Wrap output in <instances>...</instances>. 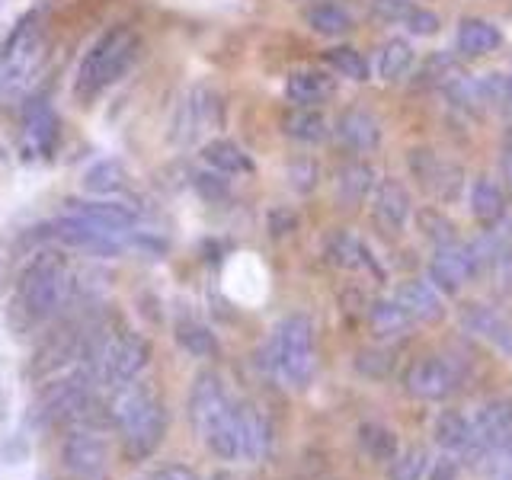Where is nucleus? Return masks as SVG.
I'll return each mask as SVG.
<instances>
[{
	"label": "nucleus",
	"mask_w": 512,
	"mask_h": 480,
	"mask_svg": "<svg viewBox=\"0 0 512 480\" xmlns=\"http://www.w3.org/2000/svg\"><path fill=\"white\" fill-rule=\"evenodd\" d=\"M189 416L202 442L212 448L221 461L244 458L240 442V407L224 391V381L215 372H202L189 391Z\"/></svg>",
	"instance_id": "nucleus-1"
},
{
	"label": "nucleus",
	"mask_w": 512,
	"mask_h": 480,
	"mask_svg": "<svg viewBox=\"0 0 512 480\" xmlns=\"http://www.w3.org/2000/svg\"><path fill=\"white\" fill-rule=\"evenodd\" d=\"M112 420L122 432V452L128 461H144L157 452L164 442L167 413L164 404L144 388V384H125V388L112 397Z\"/></svg>",
	"instance_id": "nucleus-2"
},
{
	"label": "nucleus",
	"mask_w": 512,
	"mask_h": 480,
	"mask_svg": "<svg viewBox=\"0 0 512 480\" xmlns=\"http://www.w3.org/2000/svg\"><path fill=\"white\" fill-rule=\"evenodd\" d=\"M266 362L285 384L308 388L317 372V349H314V324L308 314H288L272 330L266 346Z\"/></svg>",
	"instance_id": "nucleus-3"
},
{
	"label": "nucleus",
	"mask_w": 512,
	"mask_h": 480,
	"mask_svg": "<svg viewBox=\"0 0 512 480\" xmlns=\"http://www.w3.org/2000/svg\"><path fill=\"white\" fill-rule=\"evenodd\" d=\"M138 55V39L128 29H109L96 39L84 58H80L74 90L77 93H96L103 87H112L122 74L132 68V61Z\"/></svg>",
	"instance_id": "nucleus-4"
},
{
	"label": "nucleus",
	"mask_w": 512,
	"mask_h": 480,
	"mask_svg": "<svg viewBox=\"0 0 512 480\" xmlns=\"http://www.w3.org/2000/svg\"><path fill=\"white\" fill-rule=\"evenodd\" d=\"M71 295H74V276L55 253H42L26 266L20 282V301L32 320H45L58 314L71 301Z\"/></svg>",
	"instance_id": "nucleus-5"
},
{
	"label": "nucleus",
	"mask_w": 512,
	"mask_h": 480,
	"mask_svg": "<svg viewBox=\"0 0 512 480\" xmlns=\"http://www.w3.org/2000/svg\"><path fill=\"white\" fill-rule=\"evenodd\" d=\"M218 122H221L218 93L212 87H205V84H196V87L186 90V96L173 112L170 138L180 144V148H186V144H196L205 132H212Z\"/></svg>",
	"instance_id": "nucleus-6"
},
{
	"label": "nucleus",
	"mask_w": 512,
	"mask_h": 480,
	"mask_svg": "<svg viewBox=\"0 0 512 480\" xmlns=\"http://www.w3.org/2000/svg\"><path fill=\"white\" fill-rule=\"evenodd\" d=\"M458 388H461V368L458 362H448L442 356H420L404 372V391L416 400H445Z\"/></svg>",
	"instance_id": "nucleus-7"
},
{
	"label": "nucleus",
	"mask_w": 512,
	"mask_h": 480,
	"mask_svg": "<svg viewBox=\"0 0 512 480\" xmlns=\"http://www.w3.org/2000/svg\"><path fill=\"white\" fill-rule=\"evenodd\" d=\"M93 378L87 368L55 381L39 400V420L42 423H68L84 416L90 410V388H93Z\"/></svg>",
	"instance_id": "nucleus-8"
},
{
	"label": "nucleus",
	"mask_w": 512,
	"mask_h": 480,
	"mask_svg": "<svg viewBox=\"0 0 512 480\" xmlns=\"http://www.w3.org/2000/svg\"><path fill=\"white\" fill-rule=\"evenodd\" d=\"M61 461L74 480H109L106 442L90 429H74L61 442Z\"/></svg>",
	"instance_id": "nucleus-9"
},
{
	"label": "nucleus",
	"mask_w": 512,
	"mask_h": 480,
	"mask_svg": "<svg viewBox=\"0 0 512 480\" xmlns=\"http://www.w3.org/2000/svg\"><path fill=\"white\" fill-rule=\"evenodd\" d=\"M48 231L52 237L64 240V244H71L84 253H93V256H122L125 250V240H122V231H109V228H100V224L93 221H84V218H71V215H61L58 221L48 224Z\"/></svg>",
	"instance_id": "nucleus-10"
},
{
	"label": "nucleus",
	"mask_w": 512,
	"mask_h": 480,
	"mask_svg": "<svg viewBox=\"0 0 512 480\" xmlns=\"http://www.w3.org/2000/svg\"><path fill=\"white\" fill-rule=\"evenodd\" d=\"M410 170L416 180L423 183V189H429L432 196L442 199V202H452L458 199V192L464 186V170L452 160H442L436 151L429 148H416L410 154Z\"/></svg>",
	"instance_id": "nucleus-11"
},
{
	"label": "nucleus",
	"mask_w": 512,
	"mask_h": 480,
	"mask_svg": "<svg viewBox=\"0 0 512 480\" xmlns=\"http://www.w3.org/2000/svg\"><path fill=\"white\" fill-rule=\"evenodd\" d=\"M477 269L480 266L471 253V244L448 240V244L436 247V256H432V263H429V279L436 288H442V292H458Z\"/></svg>",
	"instance_id": "nucleus-12"
},
{
	"label": "nucleus",
	"mask_w": 512,
	"mask_h": 480,
	"mask_svg": "<svg viewBox=\"0 0 512 480\" xmlns=\"http://www.w3.org/2000/svg\"><path fill=\"white\" fill-rule=\"evenodd\" d=\"M474 436L493 448L496 455L509 458L512 455V400L509 397H493L474 416Z\"/></svg>",
	"instance_id": "nucleus-13"
},
{
	"label": "nucleus",
	"mask_w": 512,
	"mask_h": 480,
	"mask_svg": "<svg viewBox=\"0 0 512 480\" xmlns=\"http://www.w3.org/2000/svg\"><path fill=\"white\" fill-rule=\"evenodd\" d=\"M64 215L71 218H84V221H93L100 224V228H109V231H128L138 224V212L132 205H125L119 199H68L64 202Z\"/></svg>",
	"instance_id": "nucleus-14"
},
{
	"label": "nucleus",
	"mask_w": 512,
	"mask_h": 480,
	"mask_svg": "<svg viewBox=\"0 0 512 480\" xmlns=\"http://www.w3.org/2000/svg\"><path fill=\"white\" fill-rule=\"evenodd\" d=\"M23 141H26V151L32 154H52L55 144H58V119L52 106H48L45 96H32L23 109Z\"/></svg>",
	"instance_id": "nucleus-15"
},
{
	"label": "nucleus",
	"mask_w": 512,
	"mask_h": 480,
	"mask_svg": "<svg viewBox=\"0 0 512 480\" xmlns=\"http://www.w3.org/2000/svg\"><path fill=\"white\" fill-rule=\"evenodd\" d=\"M333 135L340 141V148L349 154H368L381 144V125L375 116H368L365 109H346L333 125Z\"/></svg>",
	"instance_id": "nucleus-16"
},
{
	"label": "nucleus",
	"mask_w": 512,
	"mask_h": 480,
	"mask_svg": "<svg viewBox=\"0 0 512 480\" xmlns=\"http://www.w3.org/2000/svg\"><path fill=\"white\" fill-rule=\"evenodd\" d=\"M372 212L375 218L391 231H404L407 221L413 215V202H410V192L407 186L394 180V176H384L375 186V196H372Z\"/></svg>",
	"instance_id": "nucleus-17"
},
{
	"label": "nucleus",
	"mask_w": 512,
	"mask_h": 480,
	"mask_svg": "<svg viewBox=\"0 0 512 480\" xmlns=\"http://www.w3.org/2000/svg\"><path fill=\"white\" fill-rule=\"evenodd\" d=\"M336 93V77L317 68H301L285 77V100L292 106H320Z\"/></svg>",
	"instance_id": "nucleus-18"
},
{
	"label": "nucleus",
	"mask_w": 512,
	"mask_h": 480,
	"mask_svg": "<svg viewBox=\"0 0 512 480\" xmlns=\"http://www.w3.org/2000/svg\"><path fill=\"white\" fill-rule=\"evenodd\" d=\"M394 301L404 308L416 324H436V320L445 317L442 298L436 292V285L423 282V279H410L394 292Z\"/></svg>",
	"instance_id": "nucleus-19"
},
{
	"label": "nucleus",
	"mask_w": 512,
	"mask_h": 480,
	"mask_svg": "<svg viewBox=\"0 0 512 480\" xmlns=\"http://www.w3.org/2000/svg\"><path fill=\"white\" fill-rule=\"evenodd\" d=\"M461 324L468 327L474 336H480V340H487L496 349H503L512 356V324L503 314H496L493 308H487V304H464Z\"/></svg>",
	"instance_id": "nucleus-20"
},
{
	"label": "nucleus",
	"mask_w": 512,
	"mask_h": 480,
	"mask_svg": "<svg viewBox=\"0 0 512 480\" xmlns=\"http://www.w3.org/2000/svg\"><path fill=\"white\" fill-rule=\"evenodd\" d=\"M503 45V32L496 29L490 20H480V16H464L455 32V52L461 58H484L493 55L496 48Z\"/></svg>",
	"instance_id": "nucleus-21"
},
{
	"label": "nucleus",
	"mask_w": 512,
	"mask_h": 480,
	"mask_svg": "<svg viewBox=\"0 0 512 480\" xmlns=\"http://www.w3.org/2000/svg\"><path fill=\"white\" fill-rule=\"evenodd\" d=\"M327 260L333 266H340V269H349V272H356V269H368L372 276L384 279V272L378 266V260L372 256V250H368L362 240L356 234H349V231H336L330 240H327Z\"/></svg>",
	"instance_id": "nucleus-22"
},
{
	"label": "nucleus",
	"mask_w": 512,
	"mask_h": 480,
	"mask_svg": "<svg viewBox=\"0 0 512 480\" xmlns=\"http://www.w3.org/2000/svg\"><path fill=\"white\" fill-rule=\"evenodd\" d=\"M282 132L298 144H320L330 135V122L317 106H292L282 116Z\"/></svg>",
	"instance_id": "nucleus-23"
},
{
	"label": "nucleus",
	"mask_w": 512,
	"mask_h": 480,
	"mask_svg": "<svg viewBox=\"0 0 512 480\" xmlns=\"http://www.w3.org/2000/svg\"><path fill=\"white\" fill-rule=\"evenodd\" d=\"M202 160L208 170L224 173V176H247L253 173V160L250 154L240 148V144L228 141V138H212L202 148Z\"/></svg>",
	"instance_id": "nucleus-24"
},
{
	"label": "nucleus",
	"mask_w": 512,
	"mask_h": 480,
	"mask_svg": "<svg viewBox=\"0 0 512 480\" xmlns=\"http://www.w3.org/2000/svg\"><path fill=\"white\" fill-rule=\"evenodd\" d=\"M125 167L119 157H103L96 160V164H90L84 170V176H80V186H84L90 196H100V199H112L116 192L125 189Z\"/></svg>",
	"instance_id": "nucleus-25"
},
{
	"label": "nucleus",
	"mask_w": 512,
	"mask_h": 480,
	"mask_svg": "<svg viewBox=\"0 0 512 480\" xmlns=\"http://www.w3.org/2000/svg\"><path fill=\"white\" fill-rule=\"evenodd\" d=\"M372 189H375V170L368 164L349 160V164H343L340 170H336V199H340L346 208L365 202Z\"/></svg>",
	"instance_id": "nucleus-26"
},
{
	"label": "nucleus",
	"mask_w": 512,
	"mask_h": 480,
	"mask_svg": "<svg viewBox=\"0 0 512 480\" xmlns=\"http://www.w3.org/2000/svg\"><path fill=\"white\" fill-rule=\"evenodd\" d=\"M240 442H244L247 461H260L269 452V442H272V429H269L266 413H260L250 404L240 407Z\"/></svg>",
	"instance_id": "nucleus-27"
},
{
	"label": "nucleus",
	"mask_w": 512,
	"mask_h": 480,
	"mask_svg": "<svg viewBox=\"0 0 512 480\" xmlns=\"http://www.w3.org/2000/svg\"><path fill=\"white\" fill-rule=\"evenodd\" d=\"M304 23H308V29L317 32V36L340 39L352 29V16L340 4H333V0H317V4L304 10Z\"/></svg>",
	"instance_id": "nucleus-28"
},
{
	"label": "nucleus",
	"mask_w": 512,
	"mask_h": 480,
	"mask_svg": "<svg viewBox=\"0 0 512 480\" xmlns=\"http://www.w3.org/2000/svg\"><path fill=\"white\" fill-rule=\"evenodd\" d=\"M474 423L464 420L458 410H445L436 420V442L452 455H464L474 445Z\"/></svg>",
	"instance_id": "nucleus-29"
},
{
	"label": "nucleus",
	"mask_w": 512,
	"mask_h": 480,
	"mask_svg": "<svg viewBox=\"0 0 512 480\" xmlns=\"http://www.w3.org/2000/svg\"><path fill=\"white\" fill-rule=\"evenodd\" d=\"M468 202H471V215L484 224H493L506 215V199H503V189L496 186L487 176H480V180L471 183L468 189Z\"/></svg>",
	"instance_id": "nucleus-30"
},
{
	"label": "nucleus",
	"mask_w": 512,
	"mask_h": 480,
	"mask_svg": "<svg viewBox=\"0 0 512 480\" xmlns=\"http://www.w3.org/2000/svg\"><path fill=\"white\" fill-rule=\"evenodd\" d=\"M468 74H464L461 61L452 55V52H436L429 55L426 64L420 68V80L416 84L420 87H436V90H452L458 80H464Z\"/></svg>",
	"instance_id": "nucleus-31"
},
{
	"label": "nucleus",
	"mask_w": 512,
	"mask_h": 480,
	"mask_svg": "<svg viewBox=\"0 0 512 480\" xmlns=\"http://www.w3.org/2000/svg\"><path fill=\"white\" fill-rule=\"evenodd\" d=\"M368 324H372V330L378 336H388V340H391V336H407L416 320L391 298V301H372V304H368Z\"/></svg>",
	"instance_id": "nucleus-32"
},
{
	"label": "nucleus",
	"mask_w": 512,
	"mask_h": 480,
	"mask_svg": "<svg viewBox=\"0 0 512 480\" xmlns=\"http://www.w3.org/2000/svg\"><path fill=\"white\" fill-rule=\"evenodd\" d=\"M413 64H416L413 45L397 36L391 42H384V48L378 52V77L381 80H400L413 71Z\"/></svg>",
	"instance_id": "nucleus-33"
},
{
	"label": "nucleus",
	"mask_w": 512,
	"mask_h": 480,
	"mask_svg": "<svg viewBox=\"0 0 512 480\" xmlns=\"http://www.w3.org/2000/svg\"><path fill=\"white\" fill-rule=\"evenodd\" d=\"M432 464L426 445H410L404 452H397L388 464V480H423L426 468Z\"/></svg>",
	"instance_id": "nucleus-34"
},
{
	"label": "nucleus",
	"mask_w": 512,
	"mask_h": 480,
	"mask_svg": "<svg viewBox=\"0 0 512 480\" xmlns=\"http://www.w3.org/2000/svg\"><path fill=\"white\" fill-rule=\"evenodd\" d=\"M176 340H180V346L196 359H208V356H215V352H218L215 333L208 330L205 324H196V320H183V324L176 327Z\"/></svg>",
	"instance_id": "nucleus-35"
},
{
	"label": "nucleus",
	"mask_w": 512,
	"mask_h": 480,
	"mask_svg": "<svg viewBox=\"0 0 512 480\" xmlns=\"http://www.w3.org/2000/svg\"><path fill=\"white\" fill-rule=\"evenodd\" d=\"M359 442L365 448V455L375 458V461H391L397 455V436L381 423H362Z\"/></svg>",
	"instance_id": "nucleus-36"
},
{
	"label": "nucleus",
	"mask_w": 512,
	"mask_h": 480,
	"mask_svg": "<svg viewBox=\"0 0 512 480\" xmlns=\"http://www.w3.org/2000/svg\"><path fill=\"white\" fill-rule=\"evenodd\" d=\"M324 61H327V68H330L333 74L356 80V84L368 80V61L356 52V48H349V45H333L330 52L324 55Z\"/></svg>",
	"instance_id": "nucleus-37"
},
{
	"label": "nucleus",
	"mask_w": 512,
	"mask_h": 480,
	"mask_svg": "<svg viewBox=\"0 0 512 480\" xmlns=\"http://www.w3.org/2000/svg\"><path fill=\"white\" fill-rule=\"evenodd\" d=\"M356 368L365 378H388L391 368H394V352L391 349H381V346H365L359 349L356 356Z\"/></svg>",
	"instance_id": "nucleus-38"
},
{
	"label": "nucleus",
	"mask_w": 512,
	"mask_h": 480,
	"mask_svg": "<svg viewBox=\"0 0 512 480\" xmlns=\"http://www.w3.org/2000/svg\"><path fill=\"white\" fill-rule=\"evenodd\" d=\"M285 180L295 192H311L317 186V180H320V170H317L314 160L301 157V160H292V164L285 167Z\"/></svg>",
	"instance_id": "nucleus-39"
},
{
	"label": "nucleus",
	"mask_w": 512,
	"mask_h": 480,
	"mask_svg": "<svg viewBox=\"0 0 512 480\" xmlns=\"http://www.w3.org/2000/svg\"><path fill=\"white\" fill-rule=\"evenodd\" d=\"M400 26H407L413 36H432V32H439V16L432 13V10H423V7H413L407 16H404V23Z\"/></svg>",
	"instance_id": "nucleus-40"
},
{
	"label": "nucleus",
	"mask_w": 512,
	"mask_h": 480,
	"mask_svg": "<svg viewBox=\"0 0 512 480\" xmlns=\"http://www.w3.org/2000/svg\"><path fill=\"white\" fill-rule=\"evenodd\" d=\"M420 224H423V234H429L436 244H448V240H455V228L448 224L439 212H420Z\"/></svg>",
	"instance_id": "nucleus-41"
},
{
	"label": "nucleus",
	"mask_w": 512,
	"mask_h": 480,
	"mask_svg": "<svg viewBox=\"0 0 512 480\" xmlns=\"http://www.w3.org/2000/svg\"><path fill=\"white\" fill-rule=\"evenodd\" d=\"M221 176L224 173H196V189L202 192V196L205 199H224V196H228V180H221Z\"/></svg>",
	"instance_id": "nucleus-42"
},
{
	"label": "nucleus",
	"mask_w": 512,
	"mask_h": 480,
	"mask_svg": "<svg viewBox=\"0 0 512 480\" xmlns=\"http://www.w3.org/2000/svg\"><path fill=\"white\" fill-rule=\"evenodd\" d=\"M295 228H298V215L292 212V208H272L269 212V234L272 237H285Z\"/></svg>",
	"instance_id": "nucleus-43"
},
{
	"label": "nucleus",
	"mask_w": 512,
	"mask_h": 480,
	"mask_svg": "<svg viewBox=\"0 0 512 480\" xmlns=\"http://www.w3.org/2000/svg\"><path fill=\"white\" fill-rule=\"evenodd\" d=\"M429 468H432L429 480H458V461L452 455H442L439 461H432Z\"/></svg>",
	"instance_id": "nucleus-44"
},
{
	"label": "nucleus",
	"mask_w": 512,
	"mask_h": 480,
	"mask_svg": "<svg viewBox=\"0 0 512 480\" xmlns=\"http://www.w3.org/2000/svg\"><path fill=\"white\" fill-rule=\"evenodd\" d=\"M148 480H199V477L192 468H186V464H167V468L154 471Z\"/></svg>",
	"instance_id": "nucleus-45"
},
{
	"label": "nucleus",
	"mask_w": 512,
	"mask_h": 480,
	"mask_svg": "<svg viewBox=\"0 0 512 480\" xmlns=\"http://www.w3.org/2000/svg\"><path fill=\"white\" fill-rule=\"evenodd\" d=\"M503 183L512 192V132L506 135V144H503Z\"/></svg>",
	"instance_id": "nucleus-46"
},
{
	"label": "nucleus",
	"mask_w": 512,
	"mask_h": 480,
	"mask_svg": "<svg viewBox=\"0 0 512 480\" xmlns=\"http://www.w3.org/2000/svg\"><path fill=\"white\" fill-rule=\"evenodd\" d=\"M506 90H509V106H512V74H506Z\"/></svg>",
	"instance_id": "nucleus-47"
},
{
	"label": "nucleus",
	"mask_w": 512,
	"mask_h": 480,
	"mask_svg": "<svg viewBox=\"0 0 512 480\" xmlns=\"http://www.w3.org/2000/svg\"><path fill=\"white\" fill-rule=\"evenodd\" d=\"M314 4H317V0H314Z\"/></svg>",
	"instance_id": "nucleus-48"
}]
</instances>
